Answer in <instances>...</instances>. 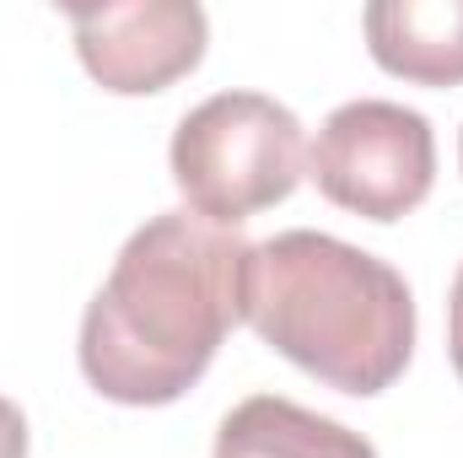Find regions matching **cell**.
Here are the masks:
<instances>
[{"label": "cell", "instance_id": "obj_1", "mask_svg": "<svg viewBox=\"0 0 463 458\" xmlns=\"http://www.w3.org/2000/svg\"><path fill=\"white\" fill-rule=\"evenodd\" d=\"M248 237L194 211H162L118 248L81 319V372L114 405L184 399L242 319Z\"/></svg>", "mask_w": 463, "mask_h": 458}, {"label": "cell", "instance_id": "obj_2", "mask_svg": "<svg viewBox=\"0 0 463 458\" xmlns=\"http://www.w3.org/2000/svg\"><path fill=\"white\" fill-rule=\"evenodd\" d=\"M242 324L307 377L372 399L410 367L415 297L388 259L297 227L248 248Z\"/></svg>", "mask_w": 463, "mask_h": 458}, {"label": "cell", "instance_id": "obj_3", "mask_svg": "<svg viewBox=\"0 0 463 458\" xmlns=\"http://www.w3.org/2000/svg\"><path fill=\"white\" fill-rule=\"evenodd\" d=\"M173 184L211 227L280 205L307 173L302 119L264 92H216L173 129Z\"/></svg>", "mask_w": 463, "mask_h": 458}, {"label": "cell", "instance_id": "obj_4", "mask_svg": "<svg viewBox=\"0 0 463 458\" xmlns=\"http://www.w3.org/2000/svg\"><path fill=\"white\" fill-rule=\"evenodd\" d=\"M307 173L329 205L366 222H399L431 195L437 178L431 119L404 103L355 98L324 119L307 151Z\"/></svg>", "mask_w": 463, "mask_h": 458}, {"label": "cell", "instance_id": "obj_5", "mask_svg": "<svg viewBox=\"0 0 463 458\" xmlns=\"http://www.w3.org/2000/svg\"><path fill=\"white\" fill-rule=\"evenodd\" d=\"M71 33L87 76L103 92L146 98L173 87L205 60L211 22L194 0H129V5H71Z\"/></svg>", "mask_w": 463, "mask_h": 458}, {"label": "cell", "instance_id": "obj_6", "mask_svg": "<svg viewBox=\"0 0 463 458\" xmlns=\"http://www.w3.org/2000/svg\"><path fill=\"white\" fill-rule=\"evenodd\" d=\"M372 60L415 87L463 81V0H377L361 16Z\"/></svg>", "mask_w": 463, "mask_h": 458}, {"label": "cell", "instance_id": "obj_7", "mask_svg": "<svg viewBox=\"0 0 463 458\" xmlns=\"http://www.w3.org/2000/svg\"><path fill=\"white\" fill-rule=\"evenodd\" d=\"M216 458H377V448L340 421L302 410L280 394H253L216 432Z\"/></svg>", "mask_w": 463, "mask_h": 458}, {"label": "cell", "instance_id": "obj_8", "mask_svg": "<svg viewBox=\"0 0 463 458\" xmlns=\"http://www.w3.org/2000/svg\"><path fill=\"white\" fill-rule=\"evenodd\" d=\"M0 458H27V421L5 394H0Z\"/></svg>", "mask_w": 463, "mask_h": 458}, {"label": "cell", "instance_id": "obj_9", "mask_svg": "<svg viewBox=\"0 0 463 458\" xmlns=\"http://www.w3.org/2000/svg\"><path fill=\"white\" fill-rule=\"evenodd\" d=\"M448 356H453V372L463 383V270L453 275V297H448Z\"/></svg>", "mask_w": 463, "mask_h": 458}, {"label": "cell", "instance_id": "obj_10", "mask_svg": "<svg viewBox=\"0 0 463 458\" xmlns=\"http://www.w3.org/2000/svg\"><path fill=\"white\" fill-rule=\"evenodd\" d=\"M458 162H463V135H458Z\"/></svg>", "mask_w": 463, "mask_h": 458}]
</instances>
